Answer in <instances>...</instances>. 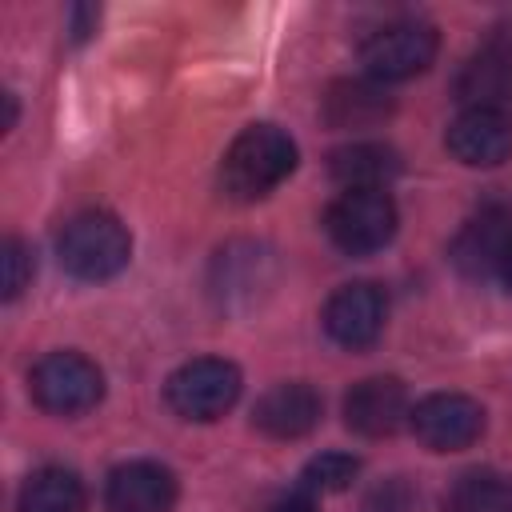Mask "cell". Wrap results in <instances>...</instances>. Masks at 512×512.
Returning <instances> with one entry per match:
<instances>
[{
  "mask_svg": "<svg viewBox=\"0 0 512 512\" xmlns=\"http://www.w3.org/2000/svg\"><path fill=\"white\" fill-rule=\"evenodd\" d=\"M500 280L508 284V292H512V256H508V264H504V272H500Z\"/></svg>",
  "mask_w": 512,
  "mask_h": 512,
  "instance_id": "cell-23",
  "label": "cell"
},
{
  "mask_svg": "<svg viewBox=\"0 0 512 512\" xmlns=\"http://www.w3.org/2000/svg\"><path fill=\"white\" fill-rule=\"evenodd\" d=\"M328 168H332L336 184H344V192L348 188H384L400 172V156L388 144L356 140V144L336 148L332 160H328Z\"/></svg>",
  "mask_w": 512,
  "mask_h": 512,
  "instance_id": "cell-16",
  "label": "cell"
},
{
  "mask_svg": "<svg viewBox=\"0 0 512 512\" xmlns=\"http://www.w3.org/2000/svg\"><path fill=\"white\" fill-rule=\"evenodd\" d=\"M296 168V140L276 124H248L220 160V184L232 200H260Z\"/></svg>",
  "mask_w": 512,
  "mask_h": 512,
  "instance_id": "cell-1",
  "label": "cell"
},
{
  "mask_svg": "<svg viewBox=\"0 0 512 512\" xmlns=\"http://www.w3.org/2000/svg\"><path fill=\"white\" fill-rule=\"evenodd\" d=\"M452 92L464 108H508V100H512V40H488L484 48H476L460 64Z\"/></svg>",
  "mask_w": 512,
  "mask_h": 512,
  "instance_id": "cell-12",
  "label": "cell"
},
{
  "mask_svg": "<svg viewBox=\"0 0 512 512\" xmlns=\"http://www.w3.org/2000/svg\"><path fill=\"white\" fill-rule=\"evenodd\" d=\"M176 504V476L156 460H128L112 468L104 484L108 512H172Z\"/></svg>",
  "mask_w": 512,
  "mask_h": 512,
  "instance_id": "cell-13",
  "label": "cell"
},
{
  "mask_svg": "<svg viewBox=\"0 0 512 512\" xmlns=\"http://www.w3.org/2000/svg\"><path fill=\"white\" fill-rule=\"evenodd\" d=\"M272 512H316V496L300 488V492H292V496H284V500H280V504H276Z\"/></svg>",
  "mask_w": 512,
  "mask_h": 512,
  "instance_id": "cell-22",
  "label": "cell"
},
{
  "mask_svg": "<svg viewBox=\"0 0 512 512\" xmlns=\"http://www.w3.org/2000/svg\"><path fill=\"white\" fill-rule=\"evenodd\" d=\"M132 256V236L112 212H80L56 236V260L76 280H108Z\"/></svg>",
  "mask_w": 512,
  "mask_h": 512,
  "instance_id": "cell-2",
  "label": "cell"
},
{
  "mask_svg": "<svg viewBox=\"0 0 512 512\" xmlns=\"http://www.w3.org/2000/svg\"><path fill=\"white\" fill-rule=\"evenodd\" d=\"M324 332L332 344L340 348H368L376 344V336L384 332L388 320V296L380 284L372 280H356V284H340L328 304H324Z\"/></svg>",
  "mask_w": 512,
  "mask_h": 512,
  "instance_id": "cell-8",
  "label": "cell"
},
{
  "mask_svg": "<svg viewBox=\"0 0 512 512\" xmlns=\"http://www.w3.org/2000/svg\"><path fill=\"white\" fill-rule=\"evenodd\" d=\"M0 264H4V300H16L28 288V280H32V248L24 240L8 236Z\"/></svg>",
  "mask_w": 512,
  "mask_h": 512,
  "instance_id": "cell-21",
  "label": "cell"
},
{
  "mask_svg": "<svg viewBox=\"0 0 512 512\" xmlns=\"http://www.w3.org/2000/svg\"><path fill=\"white\" fill-rule=\"evenodd\" d=\"M396 224H400V216L384 188H348L324 212L328 240L348 256L380 252L396 236Z\"/></svg>",
  "mask_w": 512,
  "mask_h": 512,
  "instance_id": "cell-3",
  "label": "cell"
},
{
  "mask_svg": "<svg viewBox=\"0 0 512 512\" xmlns=\"http://www.w3.org/2000/svg\"><path fill=\"white\" fill-rule=\"evenodd\" d=\"M448 512H512V476L496 468L464 472L448 492Z\"/></svg>",
  "mask_w": 512,
  "mask_h": 512,
  "instance_id": "cell-18",
  "label": "cell"
},
{
  "mask_svg": "<svg viewBox=\"0 0 512 512\" xmlns=\"http://www.w3.org/2000/svg\"><path fill=\"white\" fill-rule=\"evenodd\" d=\"M164 400L184 420H220L240 400V368L220 356H196L168 376Z\"/></svg>",
  "mask_w": 512,
  "mask_h": 512,
  "instance_id": "cell-4",
  "label": "cell"
},
{
  "mask_svg": "<svg viewBox=\"0 0 512 512\" xmlns=\"http://www.w3.org/2000/svg\"><path fill=\"white\" fill-rule=\"evenodd\" d=\"M360 472V460L348 456V452H320L316 460L304 464L300 472V488L304 492H344Z\"/></svg>",
  "mask_w": 512,
  "mask_h": 512,
  "instance_id": "cell-19",
  "label": "cell"
},
{
  "mask_svg": "<svg viewBox=\"0 0 512 512\" xmlns=\"http://www.w3.org/2000/svg\"><path fill=\"white\" fill-rule=\"evenodd\" d=\"M392 116V96L376 80H336L324 96V120L332 128H376Z\"/></svg>",
  "mask_w": 512,
  "mask_h": 512,
  "instance_id": "cell-15",
  "label": "cell"
},
{
  "mask_svg": "<svg viewBox=\"0 0 512 512\" xmlns=\"http://www.w3.org/2000/svg\"><path fill=\"white\" fill-rule=\"evenodd\" d=\"M416 488L404 480V476H388L384 484H376L368 496H364V504H360V512H416Z\"/></svg>",
  "mask_w": 512,
  "mask_h": 512,
  "instance_id": "cell-20",
  "label": "cell"
},
{
  "mask_svg": "<svg viewBox=\"0 0 512 512\" xmlns=\"http://www.w3.org/2000/svg\"><path fill=\"white\" fill-rule=\"evenodd\" d=\"M444 144L468 168H496L512 160V108H464L448 124Z\"/></svg>",
  "mask_w": 512,
  "mask_h": 512,
  "instance_id": "cell-9",
  "label": "cell"
},
{
  "mask_svg": "<svg viewBox=\"0 0 512 512\" xmlns=\"http://www.w3.org/2000/svg\"><path fill=\"white\" fill-rule=\"evenodd\" d=\"M408 392L396 376H368L344 396V424L368 440L392 436L408 420Z\"/></svg>",
  "mask_w": 512,
  "mask_h": 512,
  "instance_id": "cell-11",
  "label": "cell"
},
{
  "mask_svg": "<svg viewBox=\"0 0 512 512\" xmlns=\"http://www.w3.org/2000/svg\"><path fill=\"white\" fill-rule=\"evenodd\" d=\"M440 36L432 24L424 20H392L384 28H376L364 44H360V64L364 76L376 84H400L420 76L432 60H436Z\"/></svg>",
  "mask_w": 512,
  "mask_h": 512,
  "instance_id": "cell-5",
  "label": "cell"
},
{
  "mask_svg": "<svg viewBox=\"0 0 512 512\" xmlns=\"http://www.w3.org/2000/svg\"><path fill=\"white\" fill-rule=\"evenodd\" d=\"M320 392L304 380H288V384H272L252 412V424L272 436V440H300L320 424Z\"/></svg>",
  "mask_w": 512,
  "mask_h": 512,
  "instance_id": "cell-14",
  "label": "cell"
},
{
  "mask_svg": "<svg viewBox=\"0 0 512 512\" xmlns=\"http://www.w3.org/2000/svg\"><path fill=\"white\" fill-rule=\"evenodd\" d=\"M408 424L424 448L460 452V448H472L480 440L484 408H480V400H472L464 392H432L408 412Z\"/></svg>",
  "mask_w": 512,
  "mask_h": 512,
  "instance_id": "cell-7",
  "label": "cell"
},
{
  "mask_svg": "<svg viewBox=\"0 0 512 512\" xmlns=\"http://www.w3.org/2000/svg\"><path fill=\"white\" fill-rule=\"evenodd\" d=\"M84 480L72 468H36L16 496V512H84Z\"/></svg>",
  "mask_w": 512,
  "mask_h": 512,
  "instance_id": "cell-17",
  "label": "cell"
},
{
  "mask_svg": "<svg viewBox=\"0 0 512 512\" xmlns=\"http://www.w3.org/2000/svg\"><path fill=\"white\" fill-rule=\"evenodd\" d=\"M32 400L44 412L56 416H76L100 404L104 396V372L80 356V352H48L44 360H36L32 376H28Z\"/></svg>",
  "mask_w": 512,
  "mask_h": 512,
  "instance_id": "cell-6",
  "label": "cell"
},
{
  "mask_svg": "<svg viewBox=\"0 0 512 512\" xmlns=\"http://www.w3.org/2000/svg\"><path fill=\"white\" fill-rule=\"evenodd\" d=\"M508 256H512V212L504 208H484L452 240V264L472 280L500 276Z\"/></svg>",
  "mask_w": 512,
  "mask_h": 512,
  "instance_id": "cell-10",
  "label": "cell"
}]
</instances>
